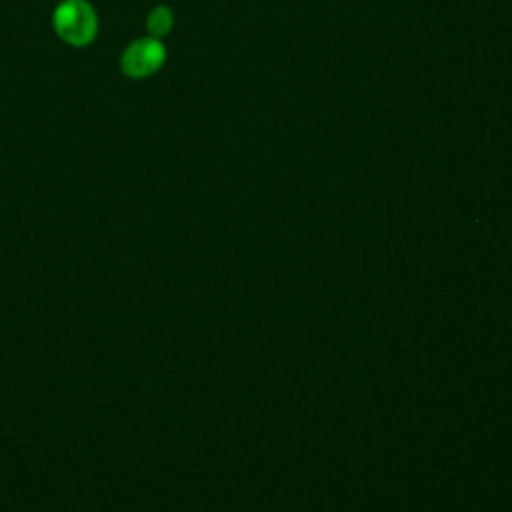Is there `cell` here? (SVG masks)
<instances>
[{
    "label": "cell",
    "mask_w": 512,
    "mask_h": 512,
    "mask_svg": "<svg viewBox=\"0 0 512 512\" xmlns=\"http://www.w3.org/2000/svg\"><path fill=\"white\" fill-rule=\"evenodd\" d=\"M56 34L70 46H88L98 32V16L88 0H62L52 16Z\"/></svg>",
    "instance_id": "obj_1"
},
{
    "label": "cell",
    "mask_w": 512,
    "mask_h": 512,
    "mask_svg": "<svg viewBox=\"0 0 512 512\" xmlns=\"http://www.w3.org/2000/svg\"><path fill=\"white\" fill-rule=\"evenodd\" d=\"M166 62V48L160 38L146 36L128 44L120 56V68L124 76L140 80L148 78Z\"/></svg>",
    "instance_id": "obj_2"
},
{
    "label": "cell",
    "mask_w": 512,
    "mask_h": 512,
    "mask_svg": "<svg viewBox=\"0 0 512 512\" xmlns=\"http://www.w3.org/2000/svg\"><path fill=\"white\" fill-rule=\"evenodd\" d=\"M172 24H174V14L168 6L160 4L156 8L150 10L148 18H146V30L150 32V36L154 38H162L166 36L170 30H172Z\"/></svg>",
    "instance_id": "obj_3"
}]
</instances>
